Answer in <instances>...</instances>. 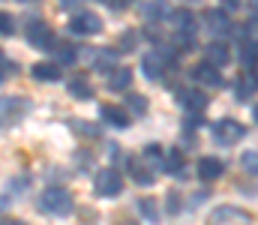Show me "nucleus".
<instances>
[{
	"label": "nucleus",
	"instance_id": "nucleus-1",
	"mask_svg": "<svg viewBox=\"0 0 258 225\" xmlns=\"http://www.w3.org/2000/svg\"><path fill=\"white\" fill-rule=\"evenodd\" d=\"M39 210L42 213H54V216H66V213H72V195L63 186H48L39 195Z\"/></svg>",
	"mask_w": 258,
	"mask_h": 225
},
{
	"label": "nucleus",
	"instance_id": "nucleus-2",
	"mask_svg": "<svg viewBox=\"0 0 258 225\" xmlns=\"http://www.w3.org/2000/svg\"><path fill=\"white\" fill-rule=\"evenodd\" d=\"M93 189H96L99 198H114V195H120V189H123L120 171H114V168H99V171H96V180H93Z\"/></svg>",
	"mask_w": 258,
	"mask_h": 225
},
{
	"label": "nucleus",
	"instance_id": "nucleus-3",
	"mask_svg": "<svg viewBox=\"0 0 258 225\" xmlns=\"http://www.w3.org/2000/svg\"><path fill=\"white\" fill-rule=\"evenodd\" d=\"M27 114L24 96H0V126H15Z\"/></svg>",
	"mask_w": 258,
	"mask_h": 225
},
{
	"label": "nucleus",
	"instance_id": "nucleus-4",
	"mask_svg": "<svg viewBox=\"0 0 258 225\" xmlns=\"http://www.w3.org/2000/svg\"><path fill=\"white\" fill-rule=\"evenodd\" d=\"M99 30H102V18L96 12H87V9L75 12L72 21H69V33H75V36H93Z\"/></svg>",
	"mask_w": 258,
	"mask_h": 225
},
{
	"label": "nucleus",
	"instance_id": "nucleus-5",
	"mask_svg": "<svg viewBox=\"0 0 258 225\" xmlns=\"http://www.w3.org/2000/svg\"><path fill=\"white\" fill-rule=\"evenodd\" d=\"M210 132H213V138H216L219 144H237V141L243 138V123L225 117V120H216V123L210 126Z\"/></svg>",
	"mask_w": 258,
	"mask_h": 225
},
{
	"label": "nucleus",
	"instance_id": "nucleus-6",
	"mask_svg": "<svg viewBox=\"0 0 258 225\" xmlns=\"http://www.w3.org/2000/svg\"><path fill=\"white\" fill-rule=\"evenodd\" d=\"M24 36H27V42H30L33 48H51V42H54V33H51V27H48L42 18H33V21H27V30H24Z\"/></svg>",
	"mask_w": 258,
	"mask_h": 225
},
{
	"label": "nucleus",
	"instance_id": "nucleus-7",
	"mask_svg": "<svg viewBox=\"0 0 258 225\" xmlns=\"http://www.w3.org/2000/svg\"><path fill=\"white\" fill-rule=\"evenodd\" d=\"M210 225H252V216L237 207H219V210H213Z\"/></svg>",
	"mask_w": 258,
	"mask_h": 225
},
{
	"label": "nucleus",
	"instance_id": "nucleus-8",
	"mask_svg": "<svg viewBox=\"0 0 258 225\" xmlns=\"http://www.w3.org/2000/svg\"><path fill=\"white\" fill-rule=\"evenodd\" d=\"M228 60H231V48H228L222 39H213V42H207V45H204V63H210V66H216V69H222Z\"/></svg>",
	"mask_w": 258,
	"mask_h": 225
},
{
	"label": "nucleus",
	"instance_id": "nucleus-9",
	"mask_svg": "<svg viewBox=\"0 0 258 225\" xmlns=\"http://www.w3.org/2000/svg\"><path fill=\"white\" fill-rule=\"evenodd\" d=\"M168 24L174 27L177 36H195V15L189 9H171Z\"/></svg>",
	"mask_w": 258,
	"mask_h": 225
},
{
	"label": "nucleus",
	"instance_id": "nucleus-10",
	"mask_svg": "<svg viewBox=\"0 0 258 225\" xmlns=\"http://www.w3.org/2000/svg\"><path fill=\"white\" fill-rule=\"evenodd\" d=\"M165 66H168V54H162V51H147L144 57H141V69L147 78H162L165 75Z\"/></svg>",
	"mask_w": 258,
	"mask_h": 225
},
{
	"label": "nucleus",
	"instance_id": "nucleus-11",
	"mask_svg": "<svg viewBox=\"0 0 258 225\" xmlns=\"http://www.w3.org/2000/svg\"><path fill=\"white\" fill-rule=\"evenodd\" d=\"M126 168H129V174H132V180H135V183H141V186H153V180H156V177H153V168H150V165H144L138 156H129Z\"/></svg>",
	"mask_w": 258,
	"mask_h": 225
},
{
	"label": "nucleus",
	"instance_id": "nucleus-12",
	"mask_svg": "<svg viewBox=\"0 0 258 225\" xmlns=\"http://www.w3.org/2000/svg\"><path fill=\"white\" fill-rule=\"evenodd\" d=\"M204 21H207V27H210L216 36H225V33L231 30V18H228L225 9H207V12H204Z\"/></svg>",
	"mask_w": 258,
	"mask_h": 225
},
{
	"label": "nucleus",
	"instance_id": "nucleus-13",
	"mask_svg": "<svg viewBox=\"0 0 258 225\" xmlns=\"http://www.w3.org/2000/svg\"><path fill=\"white\" fill-rule=\"evenodd\" d=\"M225 174V162L216 159V156H201L198 159V177L201 180H216Z\"/></svg>",
	"mask_w": 258,
	"mask_h": 225
},
{
	"label": "nucleus",
	"instance_id": "nucleus-14",
	"mask_svg": "<svg viewBox=\"0 0 258 225\" xmlns=\"http://www.w3.org/2000/svg\"><path fill=\"white\" fill-rule=\"evenodd\" d=\"M177 99H180V105H183L186 111H204V108H207V96H204L201 90H195V87L177 90Z\"/></svg>",
	"mask_w": 258,
	"mask_h": 225
},
{
	"label": "nucleus",
	"instance_id": "nucleus-15",
	"mask_svg": "<svg viewBox=\"0 0 258 225\" xmlns=\"http://www.w3.org/2000/svg\"><path fill=\"white\" fill-rule=\"evenodd\" d=\"M192 81L204 84V87H219L222 84V75H219L216 66H210V63H198L192 69Z\"/></svg>",
	"mask_w": 258,
	"mask_h": 225
},
{
	"label": "nucleus",
	"instance_id": "nucleus-16",
	"mask_svg": "<svg viewBox=\"0 0 258 225\" xmlns=\"http://www.w3.org/2000/svg\"><path fill=\"white\" fill-rule=\"evenodd\" d=\"M30 75L36 81H60V66L51 63V60H39V63L30 66Z\"/></svg>",
	"mask_w": 258,
	"mask_h": 225
},
{
	"label": "nucleus",
	"instance_id": "nucleus-17",
	"mask_svg": "<svg viewBox=\"0 0 258 225\" xmlns=\"http://www.w3.org/2000/svg\"><path fill=\"white\" fill-rule=\"evenodd\" d=\"M99 114H102L105 123H111V126H117V129H126L129 126V114L123 108H117V105H102Z\"/></svg>",
	"mask_w": 258,
	"mask_h": 225
},
{
	"label": "nucleus",
	"instance_id": "nucleus-18",
	"mask_svg": "<svg viewBox=\"0 0 258 225\" xmlns=\"http://www.w3.org/2000/svg\"><path fill=\"white\" fill-rule=\"evenodd\" d=\"M114 60H117V51H114V48H102L99 54H93V66H96V69H102V72H105V69H108V72H114V69H117V66H114Z\"/></svg>",
	"mask_w": 258,
	"mask_h": 225
},
{
	"label": "nucleus",
	"instance_id": "nucleus-19",
	"mask_svg": "<svg viewBox=\"0 0 258 225\" xmlns=\"http://www.w3.org/2000/svg\"><path fill=\"white\" fill-rule=\"evenodd\" d=\"M165 168H168V174H174V177H183V174H186V165H183V153L171 147V153L165 156Z\"/></svg>",
	"mask_w": 258,
	"mask_h": 225
},
{
	"label": "nucleus",
	"instance_id": "nucleus-20",
	"mask_svg": "<svg viewBox=\"0 0 258 225\" xmlns=\"http://www.w3.org/2000/svg\"><path fill=\"white\" fill-rule=\"evenodd\" d=\"M255 90H258V75L255 72H246L237 81V99H249Z\"/></svg>",
	"mask_w": 258,
	"mask_h": 225
},
{
	"label": "nucleus",
	"instance_id": "nucleus-21",
	"mask_svg": "<svg viewBox=\"0 0 258 225\" xmlns=\"http://www.w3.org/2000/svg\"><path fill=\"white\" fill-rule=\"evenodd\" d=\"M129 84H132V69H126V66H123V69L117 66V69L111 72V78H108V87H111V90H126Z\"/></svg>",
	"mask_w": 258,
	"mask_h": 225
},
{
	"label": "nucleus",
	"instance_id": "nucleus-22",
	"mask_svg": "<svg viewBox=\"0 0 258 225\" xmlns=\"http://www.w3.org/2000/svg\"><path fill=\"white\" fill-rule=\"evenodd\" d=\"M69 93H72L75 99H93V87H90L84 78H72V81H69Z\"/></svg>",
	"mask_w": 258,
	"mask_h": 225
},
{
	"label": "nucleus",
	"instance_id": "nucleus-23",
	"mask_svg": "<svg viewBox=\"0 0 258 225\" xmlns=\"http://www.w3.org/2000/svg\"><path fill=\"white\" fill-rule=\"evenodd\" d=\"M240 57H243V66H255L258 63V42L255 39H243V45H240Z\"/></svg>",
	"mask_w": 258,
	"mask_h": 225
},
{
	"label": "nucleus",
	"instance_id": "nucleus-24",
	"mask_svg": "<svg viewBox=\"0 0 258 225\" xmlns=\"http://www.w3.org/2000/svg\"><path fill=\"white\" fill-rule=\"evenodd\" d=\"M138 210L147 216V222H153V225L162 222V216H159V210H156V201H153V198H141V201H138Z\"/></svg>",
	"mask_w": 258,
	"mask_h": 225
},
{
	"label": "nucleus",
	"instance_id": "nucleus-25",
	"mask_svg": "<svg viewBox=\"0 0 258 225\" xmlns=\"http://www.w3.org/2000/svg\"><path fill=\"white\" fill-rule=\"evenodd\" d=\"M141 159H144L150 168H162V147H159V144H147L144 153H141Z\"/></svg>",
	"mask_w": 258,
	"mask_h": 225
},
{
	"label": "nucleus",
	"instance_id": "nucleus-26",
	"mask_svg": "<svg viewBox=\"0 0 258 225\" xmlns=\"http://www.w3.org/2000/svg\"><path fill=\"white\" fill-rule=\"evenodd\" d=\"M75 57H78V48L72 42H57V60L60 63H75Z\"/></svg>",
	"mask_w": 258,
	"mask_h": 225
},
{
	"label": "nucleus",
	"instance_id": "nucleus-27",
	"mask_svg": "<svg viewBox=\"0 0 258 225\" xmlns=\"http://www.w3.org/2000/svg\"><path fill=\"white\" fill-rule=\"evenodd\" d=\"M0 33L3 36H12L15 33V18L9 12H0Z\"/></svg>",
	"mask_w": 258,
	"mask_h": 225
},
{
	"label": "nucleus",
	"instance_id": "nucleus-28",
	"mask_svg": "<svg viewBox=\"0 0 258 225\" xmlns=\"http://www.w3.org/2000/svg\"><path fill=\"white\" fill-rule=\"evenodd\" d=\"M129 108H132V114H144V111H147V102H144V96L132 93V96H129Z\"/></svg>",
	"mask_w": 258,
	"mask_h": 225
},
{
	"label": "nucleus",
	"instance_id": "nucleus-29",
	"mask_svg": "<svg viewBox=\"0 0 258 225\" xmlns=\"http://www.w3.org/2000/svg\"><path fill=\"white\" fill-rule=\"evenodd\" d=\"M180 201H177V192H168V210H177Z\"/></svg>",
	"mask_w": 258,
	"mask_h": 225
},
{
	"label": "nucleus",
	"instance_id": "nucleus-30",
	"mask_svg": "<svg viewBox=\"0 0 258 225\" xmlns=\"http://www.w3.org/2000/svg\"><path fill=\"white\" fill-rule=\"evenodd\" d=\"M0 69H12V63L6 60V54H3V51H0Z\"/></svg>",
	"mask_w": 258,
	"mask_h": 225
},
{
	"label": "nucleus",
	"instance_id": "nucleus-31",
	"mask_svg": "<svg viewBox=\"0 0 258 225\" xmlns=\"http://www.w3.org/2000/svg\"><path fill=\"white\" fill-rule=\"evenodd\" d=\"M0 225H27V222H21V219H0Z\"/></svg>",
	"mask_w": 258,
	"mask_h": 225
},
{
	"label": "nucleus",
	"instance_id": "nucleus-32",
	"mask_svg": "<svg viewBox=\"0 0 258 225\" xmlns=\"http://www.w3.org/2000/svg\"><path fill=\"white\" fill-rule=\"evenodd\" d=\"M252 117H255V123H258V105H255V108H252Z\"/></svg>",
	"mask_w": 258,
	"mask_h": 225
},
{
	"label": "nucleus",
	"instance_id": "nucleus-33",
	"mask_svg": "<svg viewBox=\"0 0 258 225\" xmlns=\"http://www.w3.org/2000/svg\"><path fill=\"white\" fill-rule=\"evenodd\" d=\"M3 78H6V69H0V84H3Z\"/></svg>",
	"mask_w": 258,
	"mask_h": 225
},
{
	"label": "nucleus",
	"instance_id": "nucleus-34",
	"mask_svg": "<svg viewBox=\"0 0 258 225\" xmlns=\"http://www.w3.org/2000/svg\"><path fill=\"white\" fill-rule=\"evenodd\" d=\"M126 225H135V222H126Z\"/></svg>",
	"mask_w": 258,
	"mask_h": 225
}]
</instances>
